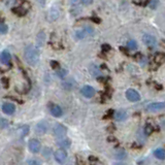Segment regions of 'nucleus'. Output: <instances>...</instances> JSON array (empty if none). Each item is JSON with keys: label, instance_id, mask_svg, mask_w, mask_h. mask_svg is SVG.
Here are the masks:
<instances>
[{"label": "nucleus", "instance_id": "obj_2", "mask_svg": "<svg viewBox=\"0 0 165 165\" xmlns=\"http://www.w3.org/2000/svg\"><path fill=\"white\" fill-rule=\"evenodd\" d=\"M126 97H127L128 100L132 101V102H136V101H138L140 99V96H139V94H138V92L133 89H129L126 91Z\"/></svg>", "mask_w": 165, "mask_h": 165}, {"label": "nucleus", "instance_id": "obj_1", "mask_svg": "<svg viewBox=\"0 0 165 165\" xmlns=\"http://www.w3.org/2000/svg\"><path fill=\"white\" fill-rule=\"evenodd\" d=\"M24 58L31 66H34L39 61V50L33 45H27L24 51Z\"/></svg>", "mask_w": 165, "mask_h": 165}, {"label": "nucleus", "instance_id": "obj_14", "mask_svg": "<svg viewBox=\"0 0 165 165\" xmlns=\"http://www.w3.org/2000/svg\"><path fill=\"white\" fill-rule=\"evenodd\" d=\"M154 62L157 66L163 64V63L165 62V54L164 53H157L154 57Z\"/></svg>", "mask_w": 165, "mask_h": 165}, {"label": "nucleus", "instance_id": "obj_3", "mask_svg": "<svg viewBox=\"0 0 165 165\" xmlns=\"http://www.w3.org/2000/svg\"><path fill=\"white\" fill-rule=\"evenodd\" d=\"M55 159L58 163H64L65 160L67 158V153L64 151L63 149H60V150H57L55 152Z\"/></svg>", "mask_w": 165, "mask_h": 165}, {"label": "nucleus", "instance_id": "obj_34", "mask_svg": "<svg viewBox=\"0 0 165 165\" xmlns=\"http://www.w3.org/2000/svg\"><path fill=\"white\" fill-rule=\"evenodd\" d=\"M51 66H52V68H54V69H59L60 65L57 61H51Z\"/></svg>", "mask_w": 165, "mask_h": 165}, {"label": "nucleus", "instance_id": "obj_26", "mask_svg": "<svg viewBox=\"0 0 165 165\" xmlns=\"http://www.w3.org/2000/svg\"><path fill=\"white\" fill-rule=\"evenodd\" d=\"M153 131H154V128H153L152 125H150V124H148V125H145V132L147 135H150L153 133Z\"/></svg>", "mask_w": 165, "mask_h": 165}, {"label": "nucleus", "instance_id": "obj_11", "mask_svg": "<svg viewBox=\"0 0 165 165\" xmlns=\"http://www.w3.org/2000/svg\"><path fill=\"white\" fill-rule=\"evenodd\" d=\"M11 56L9 54V52L7 51H3V52L0 54V61H1L2 64H9L11 63Z\"/></svg>", "mask_w": 165, "mask_h": 165}, {"label": "nucleus", "instance_id": "obj_15", "mask_svg": "<svg viewBox=\"0 0 165 165\" xmlns=\"http://www.w3.org/2000/svg\"><path fill=\"white\" fill-rule=\"evenodd\" d=\"M126 118H127V113H126V111H124V110L118 111L117 113L115 114V119L117 121H119V122H121V121H124Z\"/></svg>", "mask_w": 165, "mask_h": 165}, {"label": "nucleus", "instance_id": "obj_35", "mask_svg": "<svg viewBox=\"0 0 165 165\" xmlns=\"http://www.w3.org/2000/svg\"><path fill=\"white\" fill-rule=\"evenodd\" d=\"M111 50V45H102V51L103 52H108Z\"/></svg>", "mask_w": 165, "mask_h": 165}, {"label": "nucleus", "instance_id": "obj_13", "mask_svg": "<svg viewBox=\"0 0 165 165\" xmlns=\"http://www.w3.org/2000/svg\"><path fill=\"white\" fill-rule=\"evenodd\" d=\"M60 16V11L57 7H52L48 11V20L50 21H55L59 18Z\"/></svg>", "mask_w": 165, "mask_h": 165}, {"label": "nucleus", "instance_id": "obj_33", "mask_svg": "<svg viewBox=\"0 0 165 165\" xmlns=\"http://www.w3.org/2000/svg\"><path fill=\"white\" fill-rule=\"evenodd\" d=\"M27 164H28V165H40V163H39V162H38L37 160H35V159H31V160H28Z\"/></svg>", "mask_w": 165, "mask_h": 165}, {"label": "nucleus", "instance_id": "obj_37", "mask_svg": "<svg viewBox=\"0 0 165 165\" xmlns=\"http://www.w3.org/2000/svg\"><path fill=\"white\" fill-rule=\"evenodd\" d=\"M91 20L93 21V22H95V23H97V24H98V23H100V20H99L98 18H96V17H92V18H91Z\"/></svg>", "mask_w": 165, "mask_h": 165}, {"label": "nucleus", "instance_id": "obj_6", "mask_svg": "<svg viewBox=\"0 0 165 165\" xmlns=\"http://www.w3.org/2000/svg\"><path fill=\"white\" fill-rule=\"evenodd\" d=\"M142 41H144V43L145 45H148V47H150V48L155 47L157 43L156 38L151 34H145L142 36Z\"/></svg>", "mask_w": 165, "mask_h": 165}, {"label": "nucleus", "instance_id": "obj_23", "mask_svg": "<svg viewBox=\"0 0 165 165\" xmlns=\"http://www.w3.org/2000/svg\"><path fill=\"white\" fill-rule=\"evenodd\" d=\"M127 47H128L129 50L134 51V50H136L137 48V42L135 40H129L128 41V43H127Z\"/></svg>", "mask_w": 165, "mask_h": 165}, {"label": "nucleus", "instance_id": "obj_24", "mask_svg": "<svg viewBox=\"0 0 165 165\" xmlns=\"http://www.w3.org/2000/svg\"><path fill=\"white\" fill-rule=\"evenodd\" d=\"M45 32H39V34H38V36H37L38 45H43V42H45Z\"/></svg>", "mask_w": 165, "mask_h": 165}, {"label": "nucleus", "instance_id": "obj_5", "mask_svg": "<svg viewBox=\"0 0 165 165\" xmlns=\"http://www.w3.org/2000/svg\"><path fill=\"white\" fill-rule=\"evenodd\" d=\"M165 108V101L161 102H153L148 105V111H158Z\"/></svg>", "mask_w": 165, "mask_h": 165}, {"label": "nucleus", "instance_id": "obj_32", "mask_svg": "<svg viewBox=\"0 0 165 165\" xmlns=\"http://www.w3.org/2000/svg\"><path fill=\"white\" fill-rule=\"evenodd\" d=\"M84 30L86 31V33H88V34H93L94 33V30H93V28H91L90 26H86V27L84 28Z\"/></svg>", "mask_w": 165, "mask_h": 165}, {"label": "nucleus", "instance_id": "obj_39", "mask_svg": "<svg viewBox=\"0 0 165 165\" xmlns=\"http://www.w3.org/2000/svg\"><path fill=\"white\" fill-rule=\"evenodd\" d=\"M161 45H162V47H164V48H165V40L162 41V42H161Z\"/></svg>", "mask_w": 165, "mask_h": 165}, {"label": "nucleus", "instance_id": "obj_30", "mask_svg": "<svg viewBox=\"0 0 165 165\" xmlns=\"http://www.w3.org/2000/svg\"><path fill=\"white\" fill-rule=\"evenodd\" d=\"M90 161L92 162V164H91V165H103L100 161H99L98 159H97V158H94V157H90Z\"/></svg>", "mask_w": 165, "mask_h": 165}, {"label": "nucleus", "instance_id": "obj_8", "mask_svg": "<svg viewBox=\"0 0 165 165\" xmlns=\"http://www.w3.org/2000/svg\"><path fill=\"white\" fill-rule=\"evenodd\" d=\"M28 147H29V150H30V151L32 152V153H38V152L40 151L41 145H40L39 140H37V139H31L30 142H29Z\"/></svg>", "mask_w": 165, "mask_h": 165}, {"label": "nucleus", "instance_id": "obj_10", "mask_svg": "<svg viewBox=\"0 0 165 165\" xmlns=\"http://www.w3.org/2000/svg\"><path fill=\"white\" fill-rule=\"evenodd\" d=\"M2 111H3V113L5 114V115H8V116L13 115L14 111H16V106L11 102H5L2 105Z\"/></svg>", "mask_w": 165, "mask_h": 165}, {"label": "nucleus", "instance_id": "obj_4", "mask_svg": "<svg viewBox=\"0 0 165 165\" xmlns=\"http://www.w3.org/2000/svg\"><path fill=\"white\" fill-rule=\"evenodd\" d=\"M67 132V129L65 126H63L62 124H57L54 127V134L57 137H63Z\"/></svg>", "mask_w": 165, "mask_h": 165}, {"label": "nucleus", "instance_id": "obj_20", "mask_svg": "<svg viewBox=\"0 0 165 165\" xmlns=\"http://www.w3.org/2000/svg\"><path fill=\"white\" fill-rule=\"evenodd\" d=\"M18 132H19V134H20V136H22V137L26 136V135L29 133V126H27V125L22 126L21 128H19Z\"/></svg>", "mask_w": 165, "mask_h": 165}, {"label": "nucleus", "instance_id": "obj_12", "mask_svg": "<svg viewBox=\"0 0 165 165\" xmlns=\"http://www.w3.org/2000/svg\"><path fill=\"white\" fill-rule=\"evenodd\" d=\"M50 111H51V114H52V115L54 116V117H57V118L61 117L62 114H63L62 108L60 107L59 105H56V104H53V105L51 106Z\"/></svg>", "mask_w": 165, "mask_h": 165}, {"label": "nucleus", "instance_id": "obj_40", "mask_svg": "<svg viewBox=\"0 0 165 165\" xmlns=\"http://www.w3.org/2000/svg\"><path fill=\"white\" fill-rule=\"evenodd\" d=\"M115 165H123V164H121V163H120V164H115Z\"/></svg>", "mask_w": 165, "mask_h": 165}, {"label": "nucleus", "instance_id": "obj_25", "mask_svg": "<svg viewBox=\"0 0 165 165\" xmlns=\"http://www.w3.org/2000/svg\"><path fill=\"white\" fill-rule=\"evenodd\" d=\"M87 35L86 31L82 29V30H79V31H76V37L79 38V39H82V38H85V36Z\"/></svg>", "mask_w": 165, "mask_h": 165}, {"label": "nucleus", "instance_id": "obj_28", "mask_svg": "<svg viewBox=\"0 0 165 165\" xmlns=\"http://www.w3.org/2000/svg\"><path fill=\"white\" fill-rule=\"evenodd\" d=\"M158 4H159V2H158V0H151V1L149 2V6L151 7L152 9H155L157 6H158Z\"/></svg>", "mask_w": 165, "mask_h": 165}, {"label": "nucleus", "instance_id": "obj_19", "mask_svg": "<svg viewBox=\"0 0 165 165\" xmlns=\"http://www.w3.org/2000/svg\"><path fill=\"white\" fill-rule=\"evenodd\" d=\"M13 11L14 14H18V16H20V17H23V16H25V14H27V11H26L24 7H14Z\"/></svg>", "mask_w": 165, "mask_h": 165}, {"label": "nucleus", "instance_id": "obj_7", "mask_svg": "<svg viewBox=\"0 0 165 165\" xmlns=\"http://www.w3.org/2000/svg\"><path fill=\"white\" fill-rule=\"evenodd\" d=\"M81 93L86 98H91V97L95 95V89L91 86H84L81 90Z\"/></svg>", "mask_w": 165, "mask_h": 165}, {"label": "nucleus", "instance_id": "obj_9", "mask_svg": "<svg viewBox=\"0 0 165 165\" xmlns=\"http://www.w3.org/2000/svg\"><path fill=\"white\" fill-rule=\"evenodd\" d=\"M48 131V124L47 122H39L36 125V127H35V132L37 133L38 135H42V134H45V132Z\"/></svg>", "mask_w": 165, "mask_h": 165}, {"label": "nucleus", "instance_id": "obj_36", "mask_svg": "<svg viewBox=\"0 0 165 165\" xmlns=\"http://www.w3.org/2000/svg\"><path fill=\"white\" fill-rule=\"evenodd\" d=\"M92 2H93V0H82V3L85 5H90Z\"/></svg>", "mask_w": 165, "mask_h": 165}, {"label": "nucleus", "instance_id": "obj_31", "mask_svg": "<svg viewBox=\"0 0 165 165\" xmlns=\"http://www.w3.org/2000/svg\"><path fill=\"white\" fill-rule=\"evenodd\" d=\"M8 126V122L4 119H0V128H5Z\"/></svg>", "mask_w": 165, "mask_h": 165}, {"label": "nucleus", "instance_id": "obj_18", "mask_svg": "<svg viewBox=\"0 0 165 165\" xmlns=\"http://www.w3.org/2000/svg\"><path fill=\"white\" fill-rule=\"evenodd\" d=\"M74 85H76V82H74V81L72 79H67V81L63 82V87H64L66 90L72 89L74 87Z\"/></svg>", "mask_w": 165, "mask_h": 165}, {"label": "nucleus", "instance_id": "obj_21", "mask_svg": "<svg viewBox=\"0 0 165 165\" xmlns=\"http://www.w3.org/2000/svg\"><path fill=\"white\" fill-rule=\"evenodd\" d=\"M115 156H116V158H117L118 160H123V159L126 158L127 154H126V152L124 151V150H118V151L116 152Z\"/></svg>", "mask_w": 165, "mask_h": 165}, {"label": "nucleus", "instance_id": "obj_29", "mask_svg": "<svg viewBox=\"0 0 165 165\" xmlns=\"http://www.w3.org/2000/svg\"><path fill=\"white\" fill-rule=\"evenodd\" d=\"M7 30H8V27L7 25H5L4 23H0V33H6Z\"/></svg>", "mask_w": 165, "mask_h": 165}, {"label": "nucleus", "instance_id": "obj_16", "mask_svg": "<svg viewBox=\"0 0 165 165\" xmlns=\"http://www.w3.org/2000/svg\"><path fill=\"white\" fill-rule=\"evenodd\" d=\"M57 145H59L60 148H63V149H67V148L70 147L71 142H70V140L68 139V138H63V139L58 140Z\"/></svg>", "mask_w": 165, "mask_h": 165}, {"label": "nucleus", "instance_id": "obj_22", "mask_svg": "<svg viewBox=\"0 0 165 165\" xmlns=\"http://www.w3.org/2000/svg\"><path fill=\"white\" fill-rule=\"evenodd\" d=\"M90 72H91V74L94 76H98L99 74H100V70H99V68L96 66V65H91V67H90Z\"/></svg>", "mask_w": 165, "mask_h": 165}, {"label": "nucleus", "instance_id": "obj_38", "mask_svg": "<svg viewBox=\"0 0 165 165\" xmlns=\"http://www.w3.org/2000/svg\"><path fill=\"white\" fill-rule=\"evenodd\" d=\"M38 1H39L41 4H43V3H45V0H38Z\"/></svg>", "mask_w": 165, "mask_h": 165}, {"label": "nucleus", "instance_id": "obj_27", "mask_svg": "<svg viewBox=\"0 0 165 165\" xmlns=\"http://www.w3.org/2000/svg\"><path fill=\"white\" fill-rule=\"evenodd\" d=\"M67 74V70L66 69H63V68H60L59 70L57 71V76L59 77H61V79H63V77H65Z\"/></svg>", "mask_w": 165, "mask_h": 165}, {"label": "nucleus", "instance_id": "obj_17", "mask_svg": "<svg viewBox=\"0 0 165 165\" xmlns=\"http://www.w3.org/2000/svg\"><path fill=\"white\" fill-rule=\"evenodd\" d=\"M154 155L156 158H158L160 160H164L165 159V150L164 149H157L155 150Z\"/></svg>", "mask_w": 165, "mask_h": 165}]
</instances>
